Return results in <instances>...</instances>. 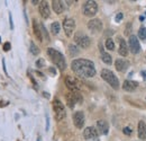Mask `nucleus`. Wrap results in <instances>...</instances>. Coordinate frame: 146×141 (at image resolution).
<instances>
[{
  "label": "nucleus",
  "mask_w": 146,
  "mask_h": 141,
  "mask_svg": "<svg viewBox=\"0 0 146 141\" xmlns=\"http://www.w3.org/2000/svg\"><path fill=\"white\" fill-rule=\"evenodd\" d=\"M71 68L76 75H79L80 77H83V78H92L96 76V72H97L94 63L87 59L73 60L71 63Z\"/></svg>",
  "instance_id": "f257e3e1"
},
{
  "label": "nucleus",
  "mask_w": 146,
  "mask_h": 141,
  "mask_svg": "<svg viewBox=\"0 0 146 141\" xmlns=\"http://www.w3.org/2000/svg\"><path fill=\"white\" fill-rule=\"evenodd\" d=\"M47 54H48L50 59L52 60V62H53L61 71H63L66 68V61H65L63 54L61 52H58V51L55 50V49L50 48V49L47 50Z\"/></svg>",
  "instance_id": "f03ea898"
},
{
  "label": "nucleus",
  "mask_w": 146,
  "mask_h": 141,
  "mask_svg": "<svg viewBox=\"0 0 146 141\" xmlns=\"http://www.w3.org/2000/svg\"><path fill=\"white\" fill-rule=\"evenodd\" d=\"M101 77L105 81H107L110 86L113 89L119 88V80L118 78L115 76V73L112 71L108 70V69H102L101 70Z\"/></svg>",
  "instance_id": "7ed1b4c3"
},
{
  "label": "nucleus",
  "mask_w": 146,
  "mask_h": 141,
  "mask_svg": "<svg viewBox=\"0 0 146 141\" xmlns=\"http://www.w3.org/2000/svg\"><path fill=\"white\" fill-rule=\"evenodd\" d=\"M53 109H54L55 116H56V120L57 121H62L66 117V111H65V107L62 104V102L57 98H55L53 101Z\"/></svg>",
  "instance_id": "20e7f679"
},
{
  "label": "nucleus",
  "mask_w": 146,
  "mask_h": 141,
  "mask_svg": "<svg viewBox=\"0 0 146 141\" xmlns=\"http://www.w3.org/2000/svg\"><path fill=\"white\" fill-rule=\"evenodd\" d=\"M82 11L86 16L88 17H93L97 13H98V5L96 1H86L83 5H82Z\"/></svg>",
  "instance_id": "39448f33"
},
{
  "label": "nucleus",
  "mask_w": 146,
  "mask_h": 141,
  "mask_svg": "<svg viewBox=\"0 0 146 141\" xmlns=\"http://www.w3.org/2000/svg\"><path fill=\"white\" fill-rule=\"evenodd\" d=\"M74 42L80 46V48H83V49H88L91 44V41L89 38V36L86 35L84 33L82 32H78L75 33L74 35Z\"/></svg>",
  "instance_id": "423d86ee"
},
{
  "label": "nucleus",
  "mask_w": 146,
  "mask_h": 141,
  "mask_svg": "<svg viewBox=\"0 0 146 141\" xmlns=\"http://www.w3.org/2000/svg\"><path fill=\"white\" fill-rule=\"evenodd\" d=\"M65 98H66V103L69 107H74V105L76 103L81 104L82 103V96L80 94V91H69L66 95H65Z\"/></svg>",
  "instance_id": "0eeeda50"
},
{
  "label": "nucleus",
  "mask_w": 146,
  "mask_h": 141,
  "mask_svg": "<svg viewBox=\"0 0 146 141\" xmlns=\"http://www.w3.org/2000/svg\"><path fill=\"white\" fill-rule=\"evenodd\" d=\"M63 30H64V33L66 36H72L73 32L75 30V21L72 18H66L64 19L63 21Z\"/></svg>",
  "instance_id": "6e6552de"
},
{
  "label": "nucleus",
  "mask_w": 146,
  "mask_h": 141,
  "mask_svg": "<svg viewBox=\"0 0 146 141\" xmlns=\"http://www.w3.org/2000/svg\"><path fill=\"white\" fill-rule=\"evenodd\" d=\"M102 27H104L102 21L98 18H93L91 20H89V23H88V28L92 33H100L102 31Z\"/></svg>",
  "instance_id": "1a4fd4ad"
},
{
  "label": "nucleus",
  "mask_w": 146,
  "mask_h": 141,
  "mask_svg": "<svg viewBox=\"0 0 146 141\" xmlns=\"http://www.w3.org/2000/svg\"><path fill=\"white\" fill-rule=\"evenodd\" d=\"M84 121H86V117L82 111H78L73 114V123L75 125V128L82 129L84 125Z\"/></svg>",
  "instance_id": "9d476101"
},
{
  "label": "nucleus",
  "mask_w": 146,
  "mask_h": 141,
  "mask_svg": "<svg viewBox=\"0 0 146 141\" xmlns=\"http://www.w3.org/2000/svg\"><path fill=\"white\" fill-rule=\"evenodd\" d=\"M65 85L66 87L69 88L70 91H80V85H79V81L73 78V77H65Z\"/></svg>",
  "instance_id": "9b49d317"
},
{
  "label": "nucleus",
  "mask_w": 146,
  "mask_h": 141,
  "mask_svg": "<svg viewBox=\"0 0 146 141\" xmlns=\"http://www.w3.org/2000/svg\"><path fill=\"white\" fill-rule=\"evenodd\" d=\"M38 11L40 14V16L43 18H48L51 15V10H50V6L47 1H40L39 6H38Z\"/></svg>",
  "instance_id": "f8f14e48"
},
{
  "label": "nucleus",
  "mask_w": 146,
  "mask_h": 141,
  "mask_svg": "<svg viewBox=\"0 0 146 141\" xmlns=\"http://www.w3.org/2000/svg\"><path fill=\"white\" fill-rule=\"evenodd\" d=\"M129 50L131 51V53L136 54V53L139 52L141 50V45H139V42H138V38L136 36L131 35L129 37Z\"/></svg>",
  "instance_id": "ddd939ff"
},
{
  "label": "nucleus",
  "mask_w": 146,
  "mask_h": 141,
  "mask_svg": "<svg viewBox=\"0 0 146 141\" xmlns=\"http://www.w3.org/2000/svg\"><path fill=\"white\" fill-rule=\"evenodd\" d=\"M98 134H99V133H98V130L94 129V128H92V126H88V128L84 129V131H83V137H84L86 139H88V140L98 138Z\"/></svg>",
  "instance_id": "4468645a"
},
{
  "label": "nucleus",
  "mask_w": 146,
  "mask_h": 141,
  "mask_svg": "<svg viewBox=\"0 0 146 141\" xmlns=\"http://www.w3.org/2000/svg\"><path fill=\"white\" fill-rule=\"evenodd\" d=\"M33 32H34V35L36 36L37 40H38L39 42H42V41H43L42 27H40V25L38 24L37 19H34V20H33Z\"/></svg>",
  "instance_id": "2eb2a0df"
},
{
  "label": "nucleus",
  "mask_w": 146,
  "mask_h": 141,
  "mask_svg": "<svg viewBox=\"0 0 146 141\" xmlns=\"http://www.w3.org/2000/svg\"><path fill=\"white\" fill-rule=\"evenodd\" d=\"M97 129H98V132L101 133V134H107L108 131H109V125L108 123L105 121V120H99L97 122Z\"/></svg>",
  "instance_id": "dca6fc26"
},
{
  "label": "nucleus",
  "mask_w": 146,
  "mask_h": 141,
  "mask_svg": "<svg viewBox=\"0 0 146 141\" xmlns=\"http://www.w3.org/2000/svg\"><path fill=\"white\" fill-rule=\"evenodd\" d=\"M52 8L56 14H62L64 11V3H63V1H60V0H53Z\"/></svg>",
  "instance_id": "f3484780"
},
{
  "label": "nucleus",
  "mask_w": 146,
  "mask_h": 141,
  "mask_svg": "<svg viewBox=\"0 0 146 141\" xmlns=\"http://www.w3.org/2000/svg\"><path fill=\"white\" fill-rule=\"evenodd\" d=\"M115 67L118 71L123 72L128 68V62L124 59H117L116 62H115Z\"/></svg>",
  "instance_id": "a211bd4d"
},
{
  "label": "nucleus",
  "mask_w": 146,
  "mask_h": 141,
  "mask_svg": "<svg viewBox=\"0 0 146 141\" xmlns=\"http://www.w3.org/2000/svg\"><path fill=\"white\" fill-rule=\"evenodd\" d=\"M137 86H138V83L137 81H131V80H126L123 84V88L125 89V90H127V91L135 90V89L137 88Z\"/></svg>",
  "instance_id": "6ab92c4d"
},
{
  "label": "nucleus",
  "mask_w": 146,
  "mask_h": 141,
  "mask_svg": "<svg viewBox=\"0 0 146 141\" xmlns=\"http://www.w3.org/2000/svg\"><path fill=\"white\" fill-rule=\"evenodd\" d=\"M118 52H119V54L121 56H126L128 54L127 44H126V42L121 37H119V50H118Z\"/></svg>",
  "instance_id": "aec40b11"
},
{
  "label": "nucleus",
  "mask_w": 146,
  "mask_h": 141,
  "mask_svg": "<svg viewBox=\"0 0 146 141\" xmlns=\"http://www.w3.org/2000/svg\"><path fill=\"white\" fill-rule=\"evenodd\" d=\"M138 137L142 140H146V123L143 121L138 123Z\"/></svg>",
  "instance_id": "412c9836"
},
{
  "label": "nucleus",
  "mask_w": 146,
  "mask_h": 141,
  "mask_svg": "<svg viewBox=\"0 0 146 141\" xmlns=\"http://www.w3.org/2000/svg\"><path fill=\"white\" fill-rule=\"evenodd\" d=\"M100 51H101V59H102V61H104V62H105L106 64H111V62H112L111 55H110L109 53H106V52H105L102 48L100 49Z\"/></svg>",
  "instance_id": "4be33fe9"
},
{
  "label": "nucleus",
  "mask_w": 146,
  "mask_h": 141,
  "mask_svg": "<svg viewBox=\"0 0 146 141\" xmlns=\"http://www.w3.org/2000/svg\"><path fill=\"white\" fill-rule=\"evenodd\" d=\"M60 30H61V27H60V24L57 21L52 23V25H51V32H52L53 35H57L60 33Z\"/></svg>",
  "instance_id": "5701e85b"
},
{
  "label": "nucleus",
  "mask_w": 146,
  "mask_h": 141,
  "mask_svg": "<svg viewBox=\"0 0 146 141\" xmlns=\"http://www.w3.org/2000/svg\"><path fill=\"white\" fill-rule=\"evenodd\" d=\"M106 48H107L108 50H110V51L115 50V43H113L112 38H107V40H106Z\"/></svg>",
  "instance_id": "b1692460"
},
{
  "label": "nucleus",
  "mask_w": 146,
  "mask_h": 141,
  "mask_svg": "<svg viewBox=\"0 0 146 141\" xmlns=\"http://www.w3.org/2000/svg\"><path fill=\"white\" fill-rule=\"evenodd\" d=\"M31 52L34 55H38L39 54V49L37 48V45L34 42H31Z\"/></svg>",
  "instance_id": "393cba45"
},
{
  "label": "nucleus",
  "mask_w": 146,
  "mask_h": 141,
  "mask_svg": "<svg viewBox=\"0 0 146 141\" xmlns=\"http://www.w3.org/2000/svg\"><path fill=\"white\" fill-rule=\"evenodd\" d=\"M69 53H70V55H72V56H74V55H76V54H79V49L75 46V45H73V44H71L70 46H69Z\"/></svg>",
  "instance_id": "a878e982"
},
{
  "label": "nucleus",
  "mask_w": 146,
  "mask_h": 141,
  "mask_svg": "<svg viewBox=\"0 0 146 141\" xmlns=\"http://www.w3.org/2000/svg\"><path fill=\"white\" fill-rule=\"evenodd\" d=\"M138 36L142 40H146V27H141L138 31Z\"/></svg>",
  "instance_id": "bb28decb"
},
{
  "label": "nucleus",
  "mask_w": 146,
  "mask_h": 141,
  "mask_svg": "<svg viewBox=\"0 0 146 141\" xmlns=\"http://www.w3.org/2000/svg\"><path fill=\"white\" fill-rule=\"evenodd\" d=\"M36 66H37V68H43L44 66H45V60L44 59H38L36 61Z\"/></svg>",
  "instance_id": "cd10ccee"
},
{
  "label": "nucleus",
  "mask_w": 146,
  "mask_h": 141,
  "mask_svg": "<svg viewBox=\"0 0 146 141\" xmlns=\"http://www.w3.org/2000/svg\"><path fill=\"white\" fill-rule=\"evenodd\" d=\"M10 46H11L10 43H9V42H6V43L3 44V51H6V52L9 51V50H10Z\"/></svg>",
  "instance_id": "c85d7f7f"
},
{
  "label": "nucleus",
  "mask_w": 146,
  "mask_h": 141,
  "mask_svg": "<svg viewBox=\"0 0 146 141\" xmlns=\"http://www.w3.org/2000/svg\"><path fill=\"white\" fill-rule=\"evenodd\" d=\"M123 132H124L125 134H127V136H129V134L131 133V129H130V128H125V129L123 130Z\"/></svg>",
  "instance_id": "c756f323"
},
{
  "label": "nucleus",
  "mask_w": 146,
  "mask_h": 141,
  "mask_svg": "<svg viewBox=\"0 0 146 141\" xmlns=\"http://www.w3.org/2000/svg\"><path fill=\"white\" fill-rule=\"evenodd\" d=\"M121 18H123V14L121 13H119V14H117V16H116V21H120L121 20Z\"/></svg>",
  "instance_id": "7c9ffc66"
},
{
  "label": "nucleus",
  "mask_w": 146,
  "mask_h": 141,
  "mask_svg": "<svg viewBox=\"0 0 146 141\" xmlns=\"http://www.w3.org/2000/svg\"><path fill=\"white\" fill-rule=\"evenodd\" d=\"M9 21H10V30H14V23H13L11 14H9Z\"/></svg>",
  "instance_id": "2f4dec72"
},
{
  "label": "nucleus",
  "mask_w": 146,
  "mask_h": 141,
  "mask_svg": "<svg viewBox=\"0 0 146 141\" xmlns=\"http://www.w3.org/2000/svg\"><path fill=\"white\" fill-rule=\"evenodd\" d=\"M2 68H3V70H5V73H6V75H8V72H7V69H6V64H5V59L2 60Z\"/></svg>",
  "instance_id": "473e14b6"
},
{
  "label": "nucleus",
  "mask_w": 146,
  "mask_h": 141,
  "mask_svg": "<svg viewBox=\"0 0 146 141\" xmlns=\"http://www.w3.org/2000/svg\"><path fill=\"white\" fill-rule=\"evenodd\" d=\"M32 2H33L34 5H37V3H38V2H40V1H38V0H33Z\"/></svg>",
  "instance_id": "72a5a7b5"
},
{
  "label": "nucleus",
  "mask_w": 146,
  "mask_h": 141,
  "mask_svg": "<svg viewBox=\"0 0 146 141\" xmlns=\"http://www.w3.org/2000/svg\"><path fill=\"white\" fill-rule=\"evenodd\" d=\"M0 42H1V38H0Z\"/></svg>",
  "instance_id": "f704fd0d"
}]
</instances>
